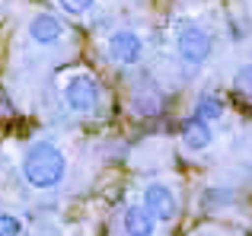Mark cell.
<instances>
[{"mask_svg": "<svg viewBox=\"0 0 252 236\" xmlns=\"http://www.w3.org/2000/svg\"><path fill=\"white\" fill-rule=\"evenodd\" d=\"M172 42H176V55L185 70H198L211 58V48H214L211 32L201 23H195V19H179L176 32H172Z\"/></svg>", "mask_w": 252, "mask_h": 236, "instance_id": "obj_2", "label": "cell"}, {"mask_svg": "<svg viewBox=\"0 0 252 236\" xmlns=\"http://www.w3.org/2000/svg\"><path fill=\"white\" fill-rule=\"evenodd\" d=\"M58 3H61V10L70 13V16H83V13L93 10V3H96V0H58Z\"/></svg>", "mask_w": 252, "mask_h": 236, "instance_id": "obj_11", "label": "cell"}, {"mask_svg": "<svg viewBox=\"0 0 252 236\" xmlns=\"http://www.w3.org/2000/svg\"><path fill=\"white\" fill-rule=\"evenodd\" d=\"M64 35H67V26H64V19L55 16V13H35V16L29 19V38L35 45L51 48V45H61Z\"/></svg>", "mask_w": 252, "mask_h": 236, "instance_id": "obj_6", "label": "cell"}, {"mask_svg": "<svg viewBox=\"0 0 252 236\" xmlns=\"http://www.w3.org/2000/svg\"><path fill=\"white\" fill-rule=\"evenodd\" d=\"M179 134H182L185 150H191V153H204V150L214 144V128H211V121L201 118V115H189L182 121V128H179Z\"/></svg>", "mask_w": 252, "mask_h": 236, "instance_id": "obj_7", "label": "cell"}, {"mask_svg": "<svg viewBox=\"0 0 252 236\" xmlns=\"http://www.w3.org/2000/svg\"><path fill=\"white\" fill-rule=\"evenodd\" d=\"M249 3H252V0H249Z\"/></svg>", "mask_w": 252, "mask_h": 236, "instance_id": "obj_13", "label": "cell"}, {"mask_svg": "<svg viewBox=\"0 0 252 236\" xmlns=\"http://www.w3.org/2000/svg\"><path fill=\"white\" fill-rule=\"evenodd\" d=\"M19 233H23V224L13 214H0V236H19Z\"/></svg>", "mask_w": 252, "mask_h": 236, "instance_id": "obj_12", "label": "cell"}, {"mask_svg": "<svg viewBox=\"0 0 252 236\" xmlns=\"http://www.w3.org/2000/svg\"><path fill=\"white\" fill-rule=\"evenodd\" d=\"M144 207L157 217V224H172L179 217V195L166 182H147L144 185Z\"/></svg>", "mask_w": 252, "mask_h": 236, "instance_id": "obj_4", "label": "cell"}, {"mask_svg": "<svg viewBox=\"0 0 252 236\" xmlns=\"http://www.w3.org/2000/svg\"><path fill=\"white\" fill-rule=\"evenodd\" d=\"M109 55H112V61L122 64V67H134L144 58V38L137 35L134 29H115L109 35Z\"/></svg>", "mask_w": 252, "mask_h": 236, "instance_id": "obj_5", "label": "cell"}, {"mask_svg": "<svg viewBox=\"0 0 252 236\" xmlns=\"http://www.w3.org/2000/svg\"><path fill=\"white\" fill-rule=\"evenodd\" d=\"M64 106L74 115H93L99 106V83L90 74H74L64 83Z\"/></svg>", "mask_w": 252, "mask_h": 236, "instance_id": "obj_3", "label": "cell"}, {"mask_svg": "<svg viewBox=\"0 0 252 236\" xmlns=\"http://www.w3.org/2000/svg\"><path fill=\"white\" fill-rule=\"evenodd\" d=\"M233 89L240 96H246V99H252V61L243 64V67L233 74Z\"/></svg>", "mask_w": 252, "mask_h": 236, "instance_id": "obj_10", "label": "cell"}, {"mask_svg": "<svg viewBox=\"0 0 252 236\" xmlns=\"http://www.w3.org/2000/svg\"><path fill=\"white\" fill-rule=\"evenodd\" d=\"M64 173H67V160H64L61 147L55 141H32V147L23 156V179L32 188L45 192V188L61 185Z\"/></svg>", "mask_w": 252, "mask_h": 236, "instance_id": "obj_1", "label": "cell"}, {"mask_svg": "<svg viewBox=\"0 0 252 236\" xmlns=\"http://www.w3.org/2000/svg\"><path fill=\"white\" fill-rule=\"evenodd\" d=\"M122 227L128 236H154L157 230V217L147 211L144 205H128L122 214Z\"/></svg>", "mask_w": 252, "mask_h": 236, "instance_id": "obj_8", "label": "cell"}, {"mask_svg": "<svg viewBox=\"0 0 252 236\" xmlns=\"http://www.w3.org/2000/svg\"><path fill=\"white\" fill-rule=\"evenodd\" d=\"M195 115L208 118V121L214 124V121H220V118H223V102L217 99V96H211V93H201V96H198V102H195Z\"/></svg>", "mask_w": 252, "mask_h": 236, "instance_id": "obj_9", "label": "cell"}]
</instances>
